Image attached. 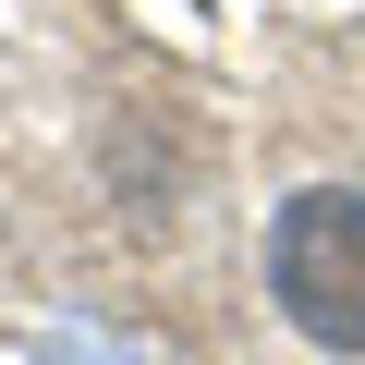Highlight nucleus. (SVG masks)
<instances>
[{
	"label": "nucleus",
	"instance_id": "obj_1",
	"mask_svg": "<svg viewBox=\"0 0 365 365\" xmlns=\"http://www.w3.org/2000/svg\"><path fill=\"white\" fill-rule=\"evenodd\" d=\"M268 292L317 353H365V195L353 182H304L268 220Z\"/></svg>",
	"mask_w": 365,
	"mask_h": 365
}]
</instances>
